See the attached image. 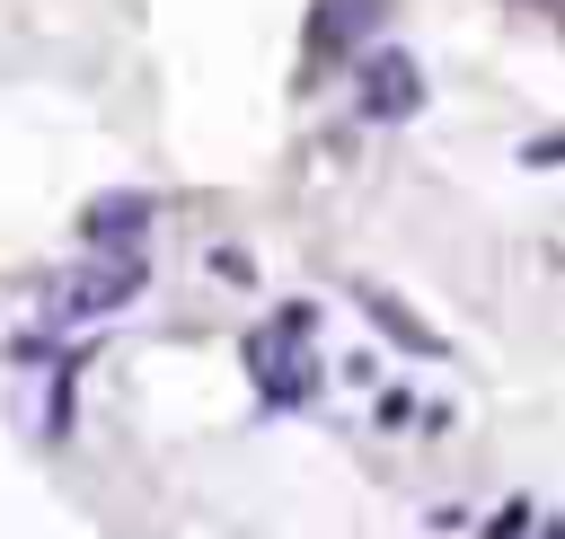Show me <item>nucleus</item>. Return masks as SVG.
Instances as JSON below:
<instances>
[{"label":"nucleus","mask_w":565,"mask_h":539,"mask_svg":"<svg viewBox=\"0 0 565 539\" xmlns=\"http://www.w3.org/2000/svg\"><path fill=\"white\" fill-rule=\"evenodd\" d=\"M300 336H309V309H282L274 327H256V336H247V362H256V380H265V398H274V406H291V398L309 389Z\"/></svg>","instance_id":"obj_1"},{"label":"nucleus","mask_w":565,"mask_h":539,"mask_svg":"<svg viewBox=\"0 0 565 539\" xmlns=\"http://www.w3.org/2000/svg\"><path fill=\"white\" fill-rule=\"evenodd\" d=\"M415 106H424V71H415V53L371 44V53H362V115H371V124H406Z\"/></svg>","instance_id":"obj_2"},{"label":"nucleus","mask_w":565,"mask_h":539,"mask_svg":"<svg viewBox=\"0 0 565 539\" xmlns=\"http://www.w3.org/2000/svg\"><path fill=\"white\" fill-rule=\"evenodd\" d=\"M132 292H141V256H132V247H115V265H97V274H79V283H71L62 318H97V309H115V300H132Z\"/></svg>","instance_id":"obj_3"},{"label":"nucleus","mask_w":565,"mask_h":539,"mask_svg":"<svg viewBox=\"0 0 565 539\" xmlns=\"http://www.w3.org/2000/svg\"><path fill=\"white\" fill-rule=\"evenodd\" d=\"M141 221H150V194H97L88 203V247H141Z\"/></svg>","instance_id":"obj_4"},{"label":"nucleus","mask_w":565,"mask_h":539,"mask_svg":"<svg viewBox=\"0 0 565 539\" xmlns=\"http://www.w3.org/2000/svg\"><path fill=\"white\" fill-rule=\"evenodd\" d=\"M371 18H380V0H318V9H309V53H318V62H335Z\"/></svg>","instance_id":"obj_5"},{"label":"nucleus","mask_w":565,"mask_h":539,"mask_svg":"<svg viewBox=\"0 0 565 539\" xmlns=\"http://www.w3.org/2000/svg\"><path fill=\"white\" fill-rule=\"evenodd\" d=\"M362 309H371V327H380V336H397L406 353H441V336H433L424 318H406V309H397L388 292H362Z\"/></svg>","instance_id":"obj_6"},{"label":"nucleus","mask_w":565,"mask_h":539,"mask_svg":"<svg viewBox=\"0 0 565 539\" xmlns=\"http://www.w3.org/2000/svg\"><path fill=\"white\" fill-rule=\"evenodd\" d=\"M521 521H530V504H503V512L486 521V539H521Z\"/></svg>","instance_id":"obj_7"},{"label":"nucleus","mask_w":565,"mask_h":539,"mask_svg":"<svg viewBox=\"0 0 565 539\" xmlns=\"http://www.w3.org/2000/svg\"><path fill=\"white\" fill-rule=\"evenodd\" d=\"M521 159H530V168H565V133H547V141H530Z\"/></svg>","instance_id":"obj_8"},{"label":"nucleus","mask_w":565,"mask_h":539,"mask_svg":"<svg viewBox=\"0 0 565 539\" xmlns=\"http://www.w3.org/2000/svg\"><path fill=\"white\" fill-rule=\"evenodd\" d=\"M539 539H565V530H539Z\"/></svg>","instance_id":"obj_9"}]
</instances>
